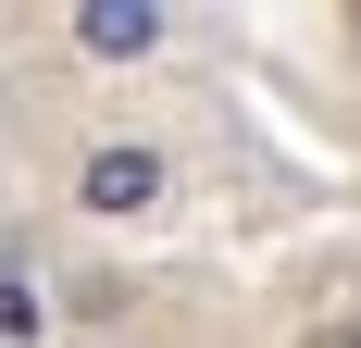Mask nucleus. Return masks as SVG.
<instances>
[{
	"label": "nucleus",
	"instance_id": "1",
	"mask_svg": "<svg viewBox=\"0 0 361 348\" xmlns=\"http://www.w3.org/2000/svg\"><path fill=\"white\" fill-rule=\"evenodd\" d=\"M162 149L149 137H100L87 162H75V211H100V224H137V211H162Z\"/></svg>",
	"mask_w": 361,
	"mask_h": 348
},
{
	"label": "nucleus",
	"instance_id": "2",
	"mask_svg": "<svg viewBox=\"0 0 361 348\" xmlns=\"http://www.w3.org/2000/svg\"><path fill=\"white\" fill-rule=\"evenodd\" d=\"M75 50L87 63H149L162 50V0H75Z\"/></svg>",
	"mask_w": 361,
	"mask_h": 348
},
{
	"label": "nucleus",
	"instance_id": "3",
	"mask_svg": "<svg viewBox=\"0 0 361 348\" xmlns=\"http://www.w3.org/2000/svg\"><path fill=\"white\" fill-rule=\"evenodd\" d=\"M37 323H50V311H37V286H13V274H0V336H13V348H37Z\"/></svg>",
	"mask_w": 361,
	"mask_h": 348
},
{
	"label": "nucleus",
	"instance_id": "4",
	"mask_svg": "<svg viewBox=\"0 0 361 348\" xmlns=\"http://www.w3.org/2000/svg\"><path fill=\"white\" fill-rule=\"evenodd\" d=\"M312 348H361V336H312Z\"/></svg>",
	"mask_w": 361,
	"mask_h": 348
}]
</instances>
